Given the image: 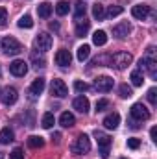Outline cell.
I'll return each instance as SVG.
<instances>
[{
	"label": "cell",
	"mask_w": 157,
	"mask_h": 159,
	"mask_svg": "<svg viewBox=\"0 0 157 159\" xmlns=\"http://www.w3.org/2000/svg\"><path fill=\"white\" fill-rule=\"evenodd\" d=\"M89 54H91V46H89V44L79 46L78 48V61H85V59L89 57Z\"/></svg>",
	"instance_id": "484cf974"
},
{
	"label": "cell",
	"mask_w": 157,
	"mask_h": 159,
	"mask_svg": "<svg viewBox=\"0 0 157 159\" xmlns=\"http://www.w3.org/2000/svg\"><path fill=\"white\" fill-rule=\"evenodd\" d=\"M50 28H52V30H56V32H57V30H59V24H57V22H52V24H50Z\"/></svg>",
	"instance_id": "60d3db41"
},
{
	"label": "cell",
	"mask_w": 157,
	"mask_h": 159,
	"mask_svg": "<svg viewBox=\"0 0 157 159\" xmlns=\"http://www.w3.org/2000/svg\"><path fill=\"white\" fill-rule=\"evenodd\" d=\"M56 13H57L59 17L67 15V13H69V2H57V4H56Z\"/></svg>",
	"instance_id": "f1b7e54d"
},
{
	"label": "cell",
	"mask_w": 157,
	"mask_h": 159,
	"mask_svg": "<svg viewBox=\"0 0 157 159\" xmlns=\"http://www.w3.org/2000/svg\"><path fill=\"white\" fill-rule=\"evenodd\" d=\"M37 13H39L41 19H48L52 15V6L48 2H43V4H39V7H37Z\"/></svg>",
	"instance_id": "44dd1931"
},
{
	"label": "cell",
	"mask_w": 157,
	"mask_h": 159,
	"mask_svg": "<svg viewBox=\"0 0 157 159\" xmlns=\"http://www.w3.org/2000/svg\"><path fill=\"white\" fill-rule=\"evenodd\" d=\"M56 143H59V139H61V133H54V137H52Z\"/></svg>",
	"instance_id": "b9f144b4"
},
{
	"label": "cell",
	"mask_w": 157,
	"mask_h": 159,
	"mask_svg": "<svg viewBox=\"0 0 157 159\" xmlns=\"http://www.w3.org/2000/svg\"><path fill=\"white\" fill-rule=\"evenodd\" d=\"M118 94H120L122 98H129V96H133V91H131V87H128L126 83H122V85L118 87Z\"/></svg>",
	"instance_id": "f546056e"
},
{
	"label": "cell",
	"mask_w": 157,
	"mask_h": 159,
	"mask_svg": "<svg viewBox=\"0 0 157 159\" xmlns=\"http://www.w3.org/2000/svg\"><path fill=\"white\" fill-rule=\"evenodd\" d=\"M9 72L13 74V76H24L26 72H28V63L26 61H22V59H15V61H11L9 63Z\"/></svg>",
	"instance_id": "ba28073f"
},
{
	"label": "cell",
	"mask_w": 157,
	"mask_h": 159,
	"mask_svg": "<svg viewBox=\"0 0 157 159\" xmlns=\"http://www.w3.org/2000/svg\"><path fill=\"white\" fill-rule=\"evenodd\" d=\"M139 65H141V69H139V70H142V69H144L152 78H155V76H157V61H155V57H154V48H152V46L148 48L146 56L139 61Z\"/></svg>",
	"instance_id": "7a4b0ae2"
},
{
	"label": "cell",
	"mask_w": 157,
	"mask_h": 159,
	"mask_svg": "<svg viewBox=\"0 0 157 159\" xmlns=\"http://www.w3.org/2000/svg\"><path fill=\"white\" fill-rule=\"evenodd\" d=\"M122 159H126V157H122Z\"/></svg>",
	"instance_id": "ee69618b"
},
{
	"label": "cell",
	"mask_w": 157,
	"mask_h": 159,
	"mask_svg": "<svg viewBox=\"0 0 157 159\" xmlns=\"http://www.w3.org/2000/svg\"><path fill=\"white\" fill-rule=\"evenodd\" d=\"M19 26H20V28H26V30L34 28V20H32V17H30V15L20 17V19H19Z\"/></svg>",
	"instance_id": "83f0119b"
},
{
	"label": "cell",
	"mask_w": 157,
	"mask_h": 159,
	"mask_svg": "<svg viewBox=\"0 0 157 159\" xmlns=\"http://www.w3.org/2000/svg\"><path fill=\"white\" fill-rule=\"evenodd\" d=\"M131 61H133V56L129 52H117V54L111 56L109 67H115L117 70H124V69H128L131 65Z\"/></svg>",
	"instance_id": "6da1fadb"
},
{
	"label": "cell",
	"mask_w": 157,
	"mask_h": 159,
	"mask_svg": "<svg viewBox=\"0 0 157 159\" xmlns=\"http://www.w3.org/2000/svg\"><path fill=\"white\" fill-rule=\"evenodd\" d=\"M0 46H2V50L7 56H17V54L22 52V44L15 39V37H4L2 43H0Z\"/></svg>",
	"instance_id": "3957f363"
},
{
	"label": "cell",
	"mask_w": 157,
	"mask_h": 159,
	"mask_svg": "<svg viewBox=\"0 0 157 159\" xmlns=\"http://www.w3.org/2000/svg\"><path fill=\"white\" fill-rule=\"evenodd\" d=\"M17 98H19V93L15 87H6L2 91V104L4 106H13L17 102Z\"/></svg>",
	"instance_id": "8fae6325"
},
{
	"label": "cell",
	"mask_w": 157,
	"mask_h": 159,
	"mask_svg": "<svg viewBox=\"0 0 157 159\" xmlns=\"http://www.w3.org/2000/svg\"><path fill=\"white\" fill-rule=\"evenodd\" d=\"M139 146H141V141H139V139H135V137L128 139V148H131V150H137Z\"/></svg>",
	"instance_id": "d590c367"
},
{
	"label": "cell",
	"mask_w": 157,
	"mask_h": 159,
	"mask_svg": "<svg viewBox=\"0 0 157 159\" xmlns=\"http://www.w3.org/2000/svg\"><path fill=\"white\" fill-rule=\"evenodd\" d=\"M70 61H72V56H70L69 50H65V48L57 50V54H56V63H57L59 67H69Z\"/></svg>",
	"instance_id": "4fadbf2b"
},
{
	"label": "cell",
	"mask_w": 157,
	"mask_h": 159,
	"mask_svg": "<svg viewBox=\"0 0 157 159\" xmlns=\"http://www.w3.org/2000/svg\"><path fill=\"white\" fill-rule=\"evenodd\" d=\"M54 122H56L54 113H44V115H43V120H41V126L46 128V129H50V128L54 126Z\"/></svg>",
	"instance_id": "cb8c5ba5"
},
{
	"label": "cell",
	"mask_w": 157,
	"mask_h": 159,
	"mask_svg": "<svg viewBox=\"0 0 157 159\" xmlns=\"http://www.w3.org/2000/svg\"><path fill=\"white\" fill-rule=\"evenodd\" d=\"M92 43H94L96 46H104V44L107 43V34H105L104 30H96V32L92 34Z\"/></svg>",
	"instance_id": "ac0fdd59"
},
{
	"label": "cell",
	"mask_w": 157,
	"mask_h": 159,
	"mask_svg": "<svg viewBox=\"0 0 157 159\" xmlns=\"http://www.w3.org/2000/svg\"><path fill=\"white\" fill-rule=\"evenodd\" d=\"M74 89H76L78 93H85V91L89 89V85H87L85 81H81V80H76V81H74Z\"/></svg>",
	"instance_id": "836d02e7"
},
{
	"label": "cell",
	"mask_w": 157,
	"mask_h": 159,
	"mask_svg": "<svg viewBox=\"0 0 157 159\" xmlns=\"http://www.w3.org/2000/svg\"><path fill=\"white\" fill-rule=\"evenodd\" d=\"M70 150H72V154H76V156H81V154H87V152L91 150V141H89V137H87L85 133H81V135H78V139H76V141L72 143Z\"/></svg>",
	"instance_id": "277c9868"
},
{
	"label": "cell",
	"mask_w": 157,
	"mask_h": 159,
	"mask_svg": "<svg viewBox=\"0 0 157 159\" xmlns=\"http://www.w3.org/2000/svg\"><path fill=\"white\" fill-rule=\"evenodd\" d=\"M0 159H6V156H4V154H0Z\"/></svg>",
	"instance_id": "7bdbcfd3"
},
{
	"label": "cell",
	"mask_w": 157,
	"mask_h": 159,
	"mask_svg": "<svg viewBox=\"0 0 157 159\" xmlns=\"http://www.w3.org/2000/svg\"><path fill=\"white\" fill-rule=\"evenodd\" d=\"M50 91H52V94L57 96V98H65V96L69 94V89H67V85H65L63 80H52Z\"/></svg>",
	"instance_id": "9c48e42d"
},
{
	"label": "cell",
	"mask_w": 157,
	"mask_h": 159,
	"mask_svg": "<svg viewBox=\"0 0 157 159\" xmlns=\"http://www.w3.org/2000/svg\"><path fill=\"white\" fill-rule=\"evenodd\" d=\"M96 141H98V148H100V156L102 159H107L109 157V146H111V137L102 133V131H96Z\"/></svg>",
	"instance_id": "5b68a950"
},
{
	"label": "cell",
	"mask_w": 157,
	"mask_h": 159,
	"mask_svg": "<svg viewBox=\"0 0 157 159\" xmlns=\"http://www.w3.org/2000/svg\"><path fill=\"white\" fill-rule=\"evenodd\" d=\"M28 146L30 148H43L44 146V139L39 137V135H32V137H28Z\"/></svg>",
	"instance_id": "603a6c76"
},
{
	"label": "cell",
	"mask_w": 157,
	"mask_h": 159,
	"mask_svg": "<svg viewBox=\"0 0 157 159\" xmlns=\"http://www.w3.org/2000/svg\"><path fill=\"white\" fill-rule=\"evenodd\" d=\"M129 32H131V24H129V22H120V24H117V26L113 28V35L118 37V39H124Z\"/></svg>",
	"instance_id": "5bb4252c"
},
{
	"label": "cell",
	"mask_w": 157,
	"mask_h": 159,
	"mask_svg": "<svg viewBox=\"0 0 157 159\" xmlns=\"http://www.w3.org/2000/svg\"><path fill=\"white\" fill-rule=\"evenodd\" d=\"M59 124H61L63 128H72V126L76 124V119H74L72 113L65 111V113H61V117H59Z\"/></svg>",
	"instance_id": "e0dca14e"
},
{
	"label": "cell",
	"mask_w": 157,
	"mask_h": 159,
	"mask_svg": "<svg viewBox=\"0 0 157 159\" xmlns=\"http://www.w3.org/2000/svg\"><path fill=\"white\" fill-rule=\"evenodd\" d=\"M129 113H131V119L141 120V122L150 119V111H148V107L144 104H133L131 109H129Z\"/></svg>",
	"instance_id": "8992f818"
},
{
	"label": "cell",
	"mask_w": 157,
	"mask_h": 159,
	"mask_svg": "<svg viewBox=\"0 0 157 159\" xmlns=\"http://www.w3.org/2000/svg\"><path fill=\"white\" fill-rule=\"evenodd\" d=\"M107 129H115V128H118V124H120V115L118 113H111V115H107L105 119H104V122H102Z\"/></svg>",
	"instance_id": "2e32d148"
},
{
	"label": "cell",
	"mask_w": 157,
	"mask_h": 159,
	"mask_svg": "<svg viewBox=\"0 0 157 159\" xmlns=\"http://www.w3.org/2000/svg\"><path fill=\"white\" fill-rule=\"evenodd\" d=\"M89 26H91L89 20H85V19L81 20V19H78V24H76V35H78V37H85L87 32H89Z\"/></svg>",
	"instance_id": "d6986e66"
},
{
	"label": "cell",
	"mask_w": 157,
	"mask_h": 159,
	"mask_svg": "<svg viewBox=\"0 0 157 159\" xmlns=\"http://www.w3.org/2000/svg\"><path fill=\"white\" fill-rule=\"evenodd\" d=\"M92 17L98 19V20H102V19L105 17V9H104L102 4H94V6H92Z\"/></svg>",
	"instance_id": "d4e9b609"
},
{
	"label": "cell",
	"mask_w": 157,
	"mask_h": 159,
	"mask_svg": "<svg viewBox=\"0 0 157 159\" xmlns=\"http://www.w3.org/2000/svg\"><path fill=\"white\" fill-rule=\"evenodd\" d=\"M52 35H48V34H39L35 39H34V46L39 50V52H46V50H50L52 48Z\"/></svg>",
	"instance_id": "52a82bcc"
},
{
	"label": "cell",
	"mask_w": 157,
	"mask_h": 159,
	"mask_svg": "<svg viewBox=\"0 0 157 159\" xmlns=\"http://www.w3.org/2000/svg\"><path fill=\"white\" fill-rule=\"evenodd\" d=\"M107 107H109V102H107L105 98H102V100L96 102V113H102V111H105Z\"/></svg>",
	"instance_id": "1f68e13d"
},
{
	"label": "cell",
	"mask_w": 157,
	"mask_h": 159,
	"mask_svg": "<svg viewBox=\"0 0 157 159\" xmlns=\"http://www.w3.org/2000/svg\"><path fill=\"white\" fill-rule=\"evenodd\" d=\"M148 100H150V104H154V106L157 104V91L155 89H150V91H148Z\"/></svg>",
	"instance_id": "f35d334b"
},
{
	"label": "cell",
	"mask_w": 157,
	"mask_h": 159,
	"mask_svg": "<svg viewBox=\"0 0 157 159\" xmlns=\"http://www.w3.org/2000/svg\"><path fill=\"white\" fill-rule=\"evenodd\" d=\"M7 24V11L6 7H0V26H6Z\"/></svg>",
	"instance_id": "8d00e7d4"
},
{
	"label": "cell",
	"mask_w": 157,
	"mask_h": 159,
	"mask_svg": "<svg viewBox=\"0 0 157 159\" xmlns=\"http://www.w3.org/2000/svg\"><path fill=\"white\" fill-rule=\"evenodd\" d=\"M72 106H74L76 111H79V113L85 115V113L89 111V98H85V96H78V98H74Z\"/></svg>",
	"instance_id": "9a60e30c"
},
{
	"label": "cell",
	"mask_w": 157,
	"mask_h": 159,
	"mask_svg": "<svg viewBox=\"0 0 157 159\" xmlns=\"http://www.w3.org/2000/svg\"><path fill=\"white\" fill-rule=\"evenodd\" d=\"M94 89L100 91V93H109L113 89V78L109 76H100V78L94 80Z\"/></svg>",
	"instance_id": "30bf717a"
},
{
	"label": "cell",
	"mask_w": 157,
	"mask_h": 159,
	"mask_svg": "<svg viewBox=\"0 0 157 159\" xmlns=\"http://www.w3.org/2000/svg\"><path fill=\"white\" fill-rule=\"evenodd\" d=\"M150 135H152L154 141H157V128H152V129H150Z\"/></svg>",
	"instance_id": "ab89813d"
},
{
	"label": "cell",
	"mask_w": 157,
	"mask_h": 159,
	"mask_svg": "<svg viewBox=\"0 0 157 159\" xmlns=\"http://www.w3.org/2000/svg\"><path fill=\"white\" fill-rule=\"evenodd\" d=\"M13 129L11 128H4L2 131H0V144H9L11 141H13Z\"/></svg>",
	"instance_id": "ffe728a7"
},
{
	"label": "cell",
	"mask_w": 157,
	"mask_h": 159,
	"mask_svg": "<svg viewBox=\"0 0 157 159\" xmlns=\"http://www.w3.org/2000/svg\"><path fill=\"white\" fill-rule=\"evenodd\" d=\"M131 83H133V85H135V87H141V85H142V81H144V78H142V72H141V70H133V72H131Z\"/></svg>",
	"instance_id": "4316f807"
},
{
	"label": "cell",
	"mask_w": 157,
	"mask_h": 159,
	"mask_svg": "<svg viewBox=\"0 0 157 159\" xmlns=\"http://www.w3.org/2000/svg\"><path fill=\"white\" fill-rule=\"evenodd\" d=\"M85 11H87V6L81 4V2H78V4H76V11H74V17H76V19L85 17Z\"/></svg>",
	"instance_id": "4dcf8cb0"
},
{
	"label": "cell",
	"mask_w": 157,
	"mask_h": 159,
	"mask_svg": "<svg viewBox=\"0 0 157 159\" xmlns=\"http://www.w3.org/2000/svg\"><path fill=\"white\" fill-rule=\"evenodd\" d=\"M131 15H133L135 19H139V20H144V19H148V15H150V6H146V4L133 6V7H131Z\"/></svg>",
	"instance_id": "7c38bea8"
},
{
	"label": "cell",
	"mask_w": 157,
	"mask_h": 159,
	"mask_svg": "<svg viewBox=\"0 0 157 159\" xmlns=\"http://www.w3.org/2000/svg\"><path fill=\"white\" fill-rule=\"evenodd\" d=\"M30 91H32L34 94H41V93L44 91V80H43V78L34 80V83L30 85Z\"/></svg>",
	"instance_id": "7402d4cb"
},
{
	"label": "cell",
	"mask_w": 157,
	"mask_h": 159,
	"mask_svg": "<svg viewBox=\"0 0 157 159\" xmlns=\"http://www.w3.org/2000/svg\"><path fill=\"white\" fill-rule=\"evenodd\" d=\"M32 61L35 63V65H34L35 69H43V67H44V59H43V57H37V54H32Z\"/></svg>",
	"instance_id": "e575fe53"
},
{
	"label": "cell",
	"mask_w": 157,
	"mask_h": 159,
	"mask_svg": "<svg viewBox=\"0 0 157 159\" xmlns=\"http://www.w3.org/2000/svg\"><path fill=\"white\" fill-rule=\"evenodd\" d=\"M9 159H24V154H22V150H20V148H15V150L9 154Z\"/></svg>",
	"instance_id": "74e56055"
},
{
	"label": "cell",
	"mask_w": 157,
	"mask_h": 159,
	"mask_svg": "<svg viewBox=\"0 0 157 159\" xmlns=\"http://www.w3.org/2000/svg\"><path fill=\"white\" fill-rule=\"evenodd\" d=\"M122 11H124V9H122L120 6H111V7L107 9V13H105V15H107V17H117V15H120Z\"/></svg>",
	"instance_id": "d6a6232c"
}]
</instances>
